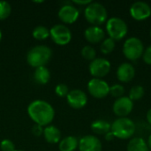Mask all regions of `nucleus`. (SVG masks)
Instances as JSON below:
<instances>
[{
  "instance_id": "1",
  "label": "nucleus",
  "mask_w": 151,
  "mask_h": 151,
  "mask_svg": "<svg viewBox=\"0 0 151 151\" xmlns=\"http://www.w3.org/2000/svg\"><path fill=\"white\" fill-rule=\"evenodd\" d=\"M27 114L30 119L41 127L49 126L55 118V110L52 105L43 100H35L27 106Z\"/></svg>"
},
{
  "instance_id": "2",
  "label": "nucleus",
  "mask_w": 151,
  "mask_h": 151,
  "mask_svg": "<svg viewBox=\"0 0 151 151\" xmlns=\"http://www.w3.org/2000/svg\"><path fill=\"white\" fill-rule=\"evenodd\" d=\"M52 52L50 47L46 45H36L33 47L27 54V64L35 68L45 66L50 61Z\"/></svg>"
},
{
  "instance_id": "3",
  "label": "nucleus",
  "mask_w": 151,
  "mask_h": 151,
  "mask_svg": "<svg viewBox=\"0 0 151 151\" xmlns=\"http://www.w3.org/2000/svg\"><path fill=\"white\" fill-rule=\"evenodd\" d=\"M111 131L115 138L127 140L133 137L136 131V126L128 118H119L111 124Z\"/></svg>"
},
{
  "instance_id": "4",
  "label": "nucleus",
  "mask_w": 151,
  "mask_h": 151,
  "mask_svg": "<svg viewBox=\"0 0 151 151\" xmlns=\"http://www.w3.org/2000/svg\"><path fill=\"white\" fill-rule=\"evenodd\" d=\"M86 19L93 26H98L107 21L108 13L106 8L100 3L91 2L84 11Z\"/></svg>"
},
{
  "instance_id": "5",
  "label": "nucleus",
  "mask_w": 151,
  "mask_h": 151,
  "mask_svg": "<svg viewBox=\"0 0 151 151\" xmlns=\"http://www.w3.org/2000/svg\"><path fill=\"white\" fill-rule=\"evenodd\" d=\"M106 31L110 35V38L114 41H119L127 35L128 27L125 20L118 17H112L107 19Z\"/></svg>"
},
{
  "instance_id": "6",
  "label": "nucleus",
  "mask_w": 151,
  "mask_h": 151,
  "mask_svg": "<svg viewBox=\"0 0 151 151\" xmlns=\"http://www.w3.org/2000/svg\"><path fill=\"white\" fill-rule=\"evenodd\" d=\"M143 52L144 46L139 38L133 36L126 40L123 45V53L127 59L132 61L137 60L142 57Z\"/></svg>"
},
{
  "instance_id": "7",
  "label": "nucleus",
  "mask_w": 151,
  "mask_h": 151,
  "mask_svg": "<svg viewBox=\"0 0 151 151\" xmlns=\"http://www.w3.org/2000/svg\"><path fill=\"white\" fill-rule=\"evenodd\" d=\"M50 36L56 44L64 46L71 42L72 32L66 26L57 24L50 29Z\"/></svg>"
},
{
  "instance_id": "8",
  "label": "nucleus",
  "mask_w": 151,
  "mask_h": 151,
  "mask_svg": "<svg viewBox=\"0 0 151 151\" xmlns=\"http://www.w3.org/2000/svg\"><path fill=\"white\" fill-rule=\"evenodd\" d=\"M88 90L93 97L102 99L110 94V86L102 79L93 78L88 83Z\"/></svg>"
},
{
  "instance_id": "9",
  "label": "nucleus",
  "mask_w": 151,
  "mask_h": 151,
  "mask_svg": "<svg viewBox=\"0 0 151 151\" xmlns=\"http://www.w3.org/2000/svg\"><path fill=\"white\" fill-rule=\"evenodd\" d=\"M90 74L97 79H101L106 76L111 70V63L106 58H96L93 61L90 62L89 66Z\"/></svg>"
},
{
  "instance_id": "10",
  "label": "nucleus",
  "mask_w": 151,
  "mask_h": 151,
  "mask_svg": "<svg viewBox=\"0 0 151 151\" xmlns=\"http://www.w3.org/2000/svg\"><path fill=\"white\" fill-rule=\"evenodd\" d=\"M134 109V102L128 96L118 98L112 106V111L116 116L119 118H127Z\"/></svg>"
},
{
  "instance_id": "11",
  "label": "nucleus",
  "mask_w": 151,
  "mask_h": 151,
  "mask_svg": "<svg viewBox=\"0 0 151 151\" xmlns=\"http://www.w3.org/2000/svg\"><path fill=\"white\" fill-rule=\"evenodd\" d=\"M66 101L69 106L78 110L86 106L88 103V96L86 93L81 89H73L69 91L66 96Z\"/></svg>"
},
{
  "instance_id": "12",
  "label": "nucleus",
  "mask_w": 151,
  "mask_h": 151,
  "mask_svg": "<svg viewBox=\"0 0 151 151\" xmlns=\"http://www.w3.org/2000/svg\"><path fill=\"white\" fill-rule=\"evenodd\" d=\"M130 15L135 20H144L151 15V7L145 2H135L130 7Z\"/></svg>"
},
{
  "instance_id": "13",
  "label": "nucleus",
  "mask_w": 151,
  "mask_h": 151,
  "mask_svg": "<svg viewBox=\"0 0 151 151\" xmlns=\"http://www.w3.org/2000/svg\"><path fill=\"white\" fill-rule=\"evenodd\" d=\"M58 18L64 23L66 24H73L74 23L80 15V12L74 5L72 4H64L60 7L58 12Z\"/></svg>"
},
{
  "instance_id": "14",
  "label": "nucleus",
  "mask_w": 151,
  "mask_h": 151,
  "mask_svg": "<svg viewBox=\"0 0 151 151\" xmlns=\"http://www.w3.org/2000/svg\"><path fill=\"white\" fill-rule=\"evenodd\" d=\"M80 151H102L101 141L95 135H85L79 141Z\"/></svg>"
},
{
  "instance_id": "15",
  "label": "nucleus",
  "mask_w": 151,
  "mask_h": 151,
  "mask_svg": "<svg viewBox=\"0 0 151 151\" xmlns=\"http://www.w3.org/2000/svg\"><path fill=\"white\" fill-rule=\"evenodd\" d=\"M135 75V69L130 63H122L117 70V77L121 82H130Z\"/></svg>"
},
{
  "instance_id": "16",
  "label": "nucleus",
  "mask_w": 151,
  "mask_h": 151,
  "mask_svg": "<svg viewBox=\"0 0 151 151\" xmlns=\"http://www.w3.org/2000/svg\"><path fill=\"white\" fill-rule=\"evenodd\" d=\"M84 36L88 42L91 43H98L104 40L105 33L103 28L98 26H91L88 27L85 32Z\"/></svg>"
},
{
  "instance_id": "17",
  "label": "nucleus",
  "mask_w": 151,
  "mask_h": 151,
  "mask_svg": "<svg viewBox=\"0 0 151 151\" xmlns=\"http://www.w3.org/2000/svg\"><path fill=\"white\" fill-rule=\"evenodd\" d=\"M45 141L50 144H56L61 141V132L55 126H47L43 128L42 134Z\"/></svg>"
},
{
  "instance_id": "18",
  "label": "nucleus",
  "mask_w": 151,
  "mask_h": 151,
  "mask_svg": "<svg viewBox=\"0 0 151 151\" xmlns=\"http://www.w3.org/2000/svg\"><path fill=\"white\" fill-rule=\"evenodd\" d=\"M79 146V141L74 136H66L61 139L59 142V150L60 151H74Z\"/></svg>"
},
{
  "instance_id": "19",
  "label": "nucleus",
  "mask_w": 151,
  "mask_h": 151,
  "mask_svg": "<svg viewBox=\"0 0 151 151\" xmlns=\"http://www.w3.org/2000/svg\"><path fill=\"white\" fill-rule=\"evenodd\" d=\"M147 142L142 137H134L127 144V151H149Z\"/></svg>"
},
{
  "instance_id": "20",
  "label": "nucleus",
  "mask_w": 151,
  "mask_h": 151,
  "mask_svg": "<svg viewBox=\"0 0 151 151\" xmlns=\"http://www.w3.org/2000/svg\"><path fill=\"white\" fill-rule=\"evenodd\" d=\"M34 79L37 83L44 85L49 82L50 79V73L46 66L37 67L34 73Z\"/></svg>"
},
{
  "instance_id": "21",
  "label": "nucleus",
  "mask_w": 151,
  "mask_h": 151,
  "mask_svg": "<svg viewBox=\"0 0 151 151\" xmlns=\"http://www.w3.org/2000/svg\"><path fill=\"white\" fill-rule=\"evenodd\" d=\"M111 125L104 119H96L91 124L92 131L96 134H106L111 131Z\"/></svg>"
},
{
  "instance_id": "22",
  "label": "nucleus",
  "mask_w": 151,
  "mask_h": 151,
  "mask_svg": "<svg viewBox=\"0 0 151 151\" xmlns=\"http://www.w3.org/2000/svg\"><path fill=\"white\" fill-rule=\"evenodd\" d=\"M33 37L36 40H45L50 36V29L44 26H37L32 32Z\"/></svg>"
},
{
  "instance_id": "23",
  "label": "nucleus",
  "mask_w": 151,
  "mask_h": 151,
  "mask_svg": "<svg viewBox=\"0 0 151 151\" xmlns=\"http://www.w3.org/2000/svg\"><path fill=\"white\" fill-rule=\"evenodd\" d=\"M144 94H145L144 88L142 86H141V85H136V86H134L130 89L128 97L133 102L134 101H139L144 96Z\"/></svg>"
},
{
  "instance_id": "24",
  "label": "nucleus",
  "mask_w": 151,
  "mask_h": 151,
  "mask_svg": "<svg viewBox=\"0 0 151 151\" xmlns=\"http://www.w3.org/2000/svg\"><path fill=\"white\" fill-rule=\"evenodd\" d=\"M115 46H116V43H115V41L111 38H106L103 41L102 44H101V52L107 55V54H110L111 53L114 49H115Z\"/></svg>"
},
{
  "instance_id": "25",
  "label": "nucleus",
  "mask_w": 151,
  "mask_h": 151,
  "mask_svg": "<svg viewBox=\"0 0 151 151\" xmlns=\"http://www.w3.org/2000/svg\"><path fill=\"white\" fill-rule=\"evenodd\" d=\"M81 56L87 60L93 61L96 57V51L92 46L86 45L81 50Z\"/></svg>"
},
{
  "instance_id": "26",
  "label": "nucleus",
  "mask_w": 151,
  "mask_h": 151,
  "mask_svg": "<svg viewBox=\"0 0 151 151\" xmlns=\"http://www.w3.org/2000/svg\"><path fill=\"white\" fill-rule=\"evenodd\" d=\"M12 12L11 4L6 1H0V20L7 19Z\"/></svg>"
},
{
  "instance_id": "27",
  "label": "nucleus",
  "mask_w": 151,
  "mask_h": 151,
  "mask_svg": "<svg viewBox=\"0 0 151 151\" xmlns=\"http://www.w3.org/2000/svg\"><path fill=\"white\" fill-rule=\"evenodd\" d=\"M125 93V88L120 84H114L111 87H110V94L116 97L117 99L119 97H122Z\"/></svg>"
},
{
  "instance_id": "28",
  "label": "nucleus",
  "mask_w": 151,
  "mask_h": 151,
  "mask_svg": "<svg viewBox=\"0 0 151 151\" xmlns=\"http://www.w3.org/2000/svg\"><path fill=\"white\" fill-rule=\"evenodd\" d=\"M69 88L67 87V85L64 84V83H60L58 85H57V87L55 88V93L56 95H58L60 97H65L68 95L69 93Z\"/></svg>"
},
{
  "instance_id": "29",
  "label": "nucleus",
  "mask_w": 151,
  "mask_h": 151,
  "mask_svg": "<svg viewBox=\"0 0 151 151\" xmlns=\"http://www.w3.org/2000/svg\"><path fill=\"white\" fill-rule=\"evenodd\" d=\"M0 150L2 151H15V145L14 143L9 140L4 139L0 142Z\"/></svg>"
},
{
  "instance_id": "30",
  "label": "nucleus",
  "mask_w": 151,
  "mask_h": 151,
  "mask_svg": "<svg viewBox=\"0 0 151 151\" xmlns=\"http://www.w3.org/2000/svg\"><path fill=\"white\" fill-rule=\"evenodd\" d=\"M142 58H143V61L149 65H151V46H149L143 52L142 54Z\"/></svg>"
},
{
  "instance_id": "31",
  "label": "nucleus",
  "mask_w": 151,
  "mask_h": 151,
  "mask_svg": "<svg viewBox=\"0 0 151 151\" xmlns=\"http://www.w3.org/2000/svg\"><path fill=\"white\" fill-rule=\"evenodd\" d=\"M32 133L35 136H41L43 134V128H42V127L35 124L32 128Z\"/></svg>"
},
{
  "instance_id": "32",
  "label": "nucleus",
  "mask_w": 151,
  "mask_h": 151,
  "mask_svg": "<svg viewBox=\"0 0 151 151\" xmlns=\"http://www.w3.org/2000/svg\"><path fill=\"white\" fill-rule=\"evenodd\" d=\"M73 2L74 4H78V5H86V6L88 5L91 3L90 0H73Z\"/></svg>"
},
{
  "instance_id": "33",
  "label": "nucleus",
  "mask_w": 151,
  "mask_h": 151,
  "mask_svg": "<svg viewBox=\"0 0 151 151\" xmlns=\"http://www.w3.org/2000/svg\"><path fill=\"white\" fill-rule=\"evenodd\" d=\"M104 138H105V140H106L107 142H111V141L114 140L115 136H114V134L111 133V131H110L109 133H107L106 134H104Z\"/></svg>"
},
{
  "instance_id": "34",
  "label": "nucleus",
  "mask_w": 151,
  "mask_h": 151,
  "mask_svg": "<svg viewBox=\"0 0 151 151\" xmlns=\"http://www.w3.org/2000/svg\"><path fill=\"white\" fill-rule=\"evenodd\" d=\"M147 120H148V122H149V124L151 126V108L148 111V112H147Z\"/></svg>"
},
{
  "instance_id": "35",
  "label": "nucleus",
  "mask_w": 151,
  "mask_h": 151,
  "mask_svg": "<svg viewBox=\"0 0 151 151\" xmlns=\"http://www.w3.org/2000/svg\"><path fill=\"white\" fill-rule=\"evenodd\" d=\"M148 147H149V150H151V134L150 135V137H149V139H148Z\"/></svg>"
},
{
  "instance_id": "36",
  "label": "nucleus",
  "mask_w": 151,
  "mask_h": 151,
  "mask_svg": "<svg viewBox=\"0 0 151 151\" xmlns=\"http://www.w3.org/2000/svg\"><path fill=\"white\" fill-rule=\"evenodd\" d=\"M1 40H2V31L0 29V42H1Z\"/></svg>"
},
{
  "instance_id": "37",
  "label": "nucleus",
  "mask_w": 151,
  "mask_h": 151,
  "mask_svg": "<svg viewBox=\"0 0 151 151\" xmlns=\"http://www.w3.org/2000/svg\"><path fill=\"white\" fill-rule=\"evenodd\" d=\"M34 3H43V1H34Z\"/></svg>"
},
{
  "instance_id": "38",
  "label": "nucleus",
  "mask_w": 151,
  "mask_h": 151,
  "mask_svg": "<svg viewBox=\"0 0 151 151\" xmlns=\"http://www.w3.org/2000/svg\"><path fill=\"white\" fill-rule=\"evenodd\" d=\"M15 151H24V150H16Z\"/></svg>"
},
{
  "instance_id": "39",
  "label": "nucleus",
  "mask_w": 151,
  "mask_h": 151,
  "mask_svg": "<svg viewBox=\"0 0 151 151\" xmlns=\"http://www.w3.org/2000/svg\"><path fill=\"white\" fill-rule=\"evenodd\" d=\"M150 38H151V30H150Z\"/></svg>"
}]
</instances>
